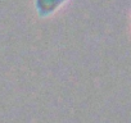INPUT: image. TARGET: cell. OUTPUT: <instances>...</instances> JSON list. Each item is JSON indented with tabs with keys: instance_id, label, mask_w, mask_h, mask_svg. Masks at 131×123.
I'll use <instances>...</instances> for the list:
<instances>
[{
	"instance_id": "1",
	"label": "cell",
	"mask_w": 131,
	"mask_h": 123,
	"mask_svg": "<svg viewBox=\"0 0 131 123\" xmlns=\"http://www.w3.org/2000/svg\"><path fill=\"white\" fill-rule=\"evenodd\" d=\"M64 3L66 0H35V8L39 14L49 16Z\"/></svg>"
}]
</instances>
